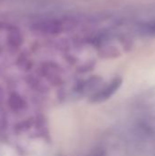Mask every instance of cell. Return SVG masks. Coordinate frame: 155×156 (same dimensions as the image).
Segmentation results:
<instances>
[{"label": "cell", "mask_w": 155, "mask_h": 156, "mask_svg": "<svg viewBox=\"0 0 155 156\" xmlns=\"http://www.w3.org/2000/svg\"><path fill=\"white\" fill-rule=\"evenodd\" d=\"M143 30L149 34V35H155V21L150 23V24H147L144 27H143Z\"/></svg>", "instance_id": "3957f363"}, {"label": "cell", "mask_w": 155, "mask_h": 156, "mask_svg": "<svg viewBox=\"0 0 155 156\" xmlns=\"http://www.w3.org/2000/svg\"><path fill=\"white\" fill-rule=\"evenodd\" d=\"M36 30L41 31L43 33L48 34H58L63 30V24L57 20H49V21H42L37 23L34 26Z\"/></svg>", "instance_id": "6da1fadb"}, {"label": "cell", "mask_w": 155, "mask_h": 156, "mask_svg": "<svg viewBox=\"0 0 155 156\" xmlns=\"http://www.w3.org/2000/svg\"><path fill=\"white\" fill-rule=\"evenodd\" d=\"M122 83V80L121 78H116L114 79L108 86H106L103 90H101L97 95H96V100L97 101H104L109 99L113 93H115L118 89L121 87Z\"/></svg>", "instance_id": "7a4b0ae2"}]
</instances>
